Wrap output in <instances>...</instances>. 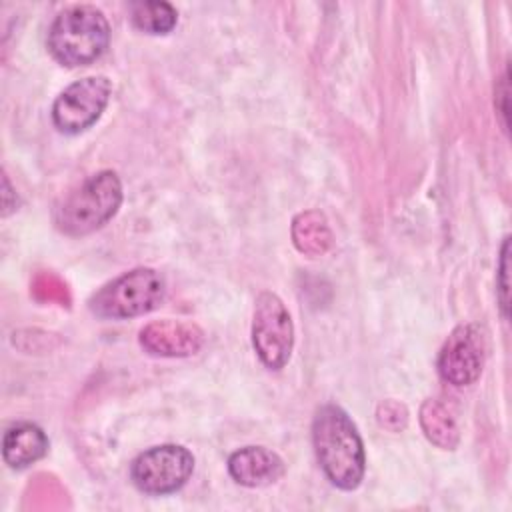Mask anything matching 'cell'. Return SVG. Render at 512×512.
<instances>
[{"label":"cell","mask_w":512,"mask_h":512,"mask_svg":"<svg viewBox=\"0 0 512 512\" xmlns=\"http://www.w3.org/2000/svg\"><path fill=\"white\" fill-rule=\"evenodd\" d=\"M312 442L326 478L342 490L358 488L366 468L364 444L354 422L340 406L326 404L316 412Z\"/></svg>","instance_id":"1"},{"label":"cell","mask_w":512,"mask_h":512,"mask_svg":"<svg viewBox=\"0 0 512 512\" xmlns=\"http://www.w3.org/2000/svg\"><path fill=\"white\" fill-rule=\"evenodd\" d=\"M110 42V24L92 4H74L58 12L48 28V50L64 66H86L100 58Z\"/></svg>","instance_id":"2"},{"label":"cell","mask_w":512,"mask_h":512,"mask_svg":"<svg viewBox=\"0 0 512 512\" xmlns=\"http://www.w3.org/2000/svg\"><path fill=\"white\" fill-rule=\"evenodd\" d=\"M122 204V184L116 172L88 176L56 208L54 222L68 236H84L102 228Z\"/></svg>","instance_id":"3"},{"label":"cell","mask_w":512,"mask_h":512,"mask_svg":"<svg viewBox=\"0 0 512 512\" xmlns=\"http://www.w3.org/2000/svg\"><path fill=\"white\" fill-rule=\"evenodd\" d=\"M166 294L164 278L152 268H134L104 284L88 300L90 310L100 318H134L154 310Z\"/></svg>","instance_id":"4"},{"label":"cell","mask_w":512,"mask_h":512,"mask_svg":"<svg viewBox=\"0 0 512 512\" xmlns=\"http://www.w3.org/2000/svg\"><path fill=\"white\" fill-rule=\"evenodd\" d=\"M194 470V456L188 448L178 444H160L148 448L130 468L134 486L152 496H164L180 490Z\"/></svg>","instance_id":"5"},{"label":"cell","mask_w":512,"mask_h":512,"mask_svg":"<svg viewBox=\"0 0 512 512\" xmlns=\"http://www.w3.org/2000/svg\"><path fill=\"white\" fill-rule=\"evenodd\" d=\"M252 344L264 366H286L294 346V326L288 308L274 292H262L254 304Z\"/></svg>","instance_id":"6"},{"label":"cell","mask_w":512,"mask_h":512,"mask_svg":"<svg viewBox=\"0 0 512 512\" xmlns=\"http://www.w3.org/2000/svg\"><path fill=\"white\" fill-rule=\"evenodd\" d=\"M112 84L106 76H88L72 82L52 106V122L60 132L78 134L104 112Z\"/></svg>","instance_id":"7"},{"label":"cell","mask_w":512,"mask_h":512,"mask_svg":"<svg viewBox=\"0 0 512 512\" xmlns=\"http://www.w3.org/2000/svg\"><path fill=\"white\" fill-rule=\"evenodd\" d=\"M484 336L474 324L456 326L438 354V372L452 386H470L484 366Z\"/></svg>","instance_id":"8"},{"label":"cell","mask_w":512,"mask_h":512,"mask_svg":"<svg viewBox=\"0 0 512 512\" xmlns=\"http://www.w3.org/2000/svg\"><path fill=\"white\" fill-rule=\"evenodd\" d=\"M140 346L152 356L184 358L204 346V332L192 322L162 318L148 322L140 330Z\"/></svg>","instance_id":"9"},{"label":"cell","mask_w":512,"mask_h":512,"mask_svg":"<svg viewBox=\"0 0 512 512\" xmlns=\"http://www.w3.org/2000/svg\"><path fill=\"white\" fill-rule=\"evenodd\" d=\"M228 472L238 484L260 488L276 482L284 474V462L264 446H246L230 454Z\"/></svg>","instance_id":"10"},{"label":"cell","mask_w":512,"mask_h":512,"mask_svg":"<svg viewBox=\"0 0 512 512\" xmlns=\"http://www.w3.org/2000/svg\"><path fill=\"white\" fill-rule=\"evenodd\" d=\"M48 452V438L44 430L32 422H18L10 426L2 440V458L10 468L22 470Z\"/></svg>","instance_id":"11"},{"label":"cell","mask_w":512,"mask_h":512,"mask_svg":"<svg viewBox=\"0 0 512 512\" xmlns=\"http://www.w3.org/2000/svg\"><path fill=\"white\" fill-rule=\"evenodd\" d=\"M332 230L318 210H304L292 220V242L304 256H322L332 246Z\"/></svg>","instance_id":"12"},{"label":"cell","mask_w":512,"mask_h":512,"mask_svg":"<svg viewBox=\"0 0 512 512\" xmlns=\"http://www.w3.org/2000/svg\"><path fill=\"white\" fill-rule=\"evenodd\" d=\"M420 426H422L426 438L434 446H438L442 450H454L458 446V440H460L458 426L442 402L430 398L422 404Z\"/></svg>","instance_id":"13"},{"label":"cell","mask_w":512,"mask_h":512,"mask_svg":"<svg viewBox=\"0 0 512 512\" xmlns=\"http://www.w3.org/2000/svg\"><path fill=\"white\" fill-rule=\"evenodd\" d=\"M130 18L146 34H168L178 22V12L170 2L140 0L130 4Z\"/></svg>","instance_id":"14"},{"label":"cell","mask_w":512,"mask_h":512,"mask_svg":"<svg viewBox=\"0 0 512 512\" xmlns=\"http://www.w3.org/2000/svg\"><path fill=\"white\" fill-rule=\"evenodd\" d=\"M408 412L398 402H384L378 408V422L388 430H400L406 426Z\"/></svg>","instance_id":"15"},{"label":"cell","mask_w":512,"mask_h":512,"mask_svg":"<svg viewBox=\"0 0 512 512\" xmlns=\"http://www.w3.org/2000/svg\"><path fill=\"white\" fill-rule=\"evenodd\" d=\"M508 238H504L502 244V258H500V272H498V280H500V304L504 310V316H508Z\"/></svg>","instance_id":"16"}]
</instances>
